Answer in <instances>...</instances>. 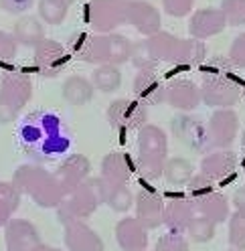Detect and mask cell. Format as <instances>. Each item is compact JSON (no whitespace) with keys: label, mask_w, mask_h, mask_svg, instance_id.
<instances>
[{"label":"cell","mask_w":245,"mask_h":251,"mask_svg":"<svg viewBox=\"0 0 245 251\" xmlns=\"http://www.w3.org/2000/svg\"><path fill=\"white\" fill-rule=\"evenodd\" d=\"M85 63H103V65H116L124 63L132 55V45L128 39L120 35H108V37H89L79 35L77 47H73Z\"/></svg>","instance_id":"6da1fadb"},{"label":"cell","mask_w":245,"mask_h":251,"mask_svg":"<svg viewBox=\"0 0 245 251\" xmlns=\"http://www.w3.org/2000/svg\"><path fill=\"white\" fill-rule=\"evenodd\" d=\"M17 186L23 193H28L41 207H55L63 199V191L59 178H53L49 172H45L35 166H24L17 172L14 178Z\"/></svg>","instance_id":"7a4b0ae2"},{"label":"cell","mask_w":245,"mask_h":251,"mask_svg":"<svg viewBox=\"0 0 245 251\" xmlns=\"http://www.w3.org/2000/svg\"><path fill=\"white\" fill-rule=\"evenodd\" d=\"M138 152H140V168L146 176L158 178L164 170L166 158V136L156 126H144L138 136Z\"/></svg>","instance_id":"3957f363"},{"label":"cell","mask_w":245,"mask_h":251,"mask_svg":"<svg viewBox=\"0 0 245 251\" xmlns=\"http://www.w3.org/2000/svg\"><path fill=\"white\" fill-rule=\"evenodd\" d=\"M85 21L98 33H112L126 23V2L122 0H89L85 4Z\"/></svg>","instance_id":"277c9868"},{"label":"cell","mask_w":245,"mask_h":251,"mask_svg":"<svg viewBox=\"0 0 245 251\" xmlns=\"http://www.w3.org/2000/svg\"><path fill=\"white\" fill-rule=\"evenodd\" d=\"M30 83L26 77H8L0 89V122H8L28 101Z\"/></svg>","instance_id":"5b68a950"},{"label":"cell","mask_w":245,"mask_h":251,"mask_svg":"<svg viewBox=\"0 0 245 251\" xmlns=\"http://www.w3.org/2000/svg\"><path fill=\"white\" fill-rule=\"evenodd\" d=\"M201 98L213 107L225 109L239 100V87L235 79H229V77H207L201 89Z\"/></svg>","instance_id":"8992f818"},{"label":"cell","mask_w":245,"mask_h":251,"mask_svg":"<svg viewBox=\"0 0 245 251\" xmlns=\"http://www.w3.org/2000/svg\"><path fill=\"white\" fill-rule=\"evenodd\" d=\"M239 130V118L233 109H217L209 120V142L219 148L229 146L235 140Z\"/></svg>","instance_id":"52a82bcc"},{"label":"cell","mask_w":245,"mask_h":251,"mask_svg":"<svg viewBox=\"0 0 245 251\" xmlns=\"http://www.w3.org/2000/svg\"><path fill=\"white\" fill-rule=\"evenodd\" d=\"M126 21L134 25L142 35H156L160 28V12L144 0H130L126 2Z\"/></svg>","instance_id":"ba28073f"},{"label":"cell","mask_w":245,"mask_h":251,"mask_svg":"<svg viewBox=\"0 0 245 251\" xmlns=\"http://www.w3.org/2000/svg\"><path fill=\"white\" fill-rule=\"evenodd\" d=\"M35 61L37 67L43 75L47 77H55L59 71H63V67L67 65L69 55L67 51L55 41H41L37 45V53H35Z\"/></svg>","instance_id":"9c48e42d"},{"label":"cell","mask_w":245,"mask_h":251,"mask_svg":"<svg viewBox=\"0 0 245 251\" xmlns=\"http://www.w3.org/2000/svg\"><path fill=\"white\" fill-rule=\"evenodd\" d=\"M225 25L227 21L221 8H201L193 14L189 28L195 39H209L213 35H219Z\"/></svg>","instance_id":"30bf717a"},{"label":"cell","mask_w":245,"mask_h":251,"mask_svg":"<svg viewBox=\"0 0 245 251\" xmlns=\"http://www.w3.org/2000/svg\"><path fill=\"white\" fill-rule=\"evenodd\" d=\"M110 120L118 128H140L146 120V112L134 100H118L110 105Z\"/></svg>","instance_id":"8fae6325"},{"label":"cell","mask_w":245,"mask_h":251,"mask_svg":"<svg viewBox=\"0 0 245 251\" xmlns=\"http://www.w3.org/2000/svg\"><path fill=\"white\" fill-rule=\"evenodd\" d=\"M132 172H134V164H132L128 154L114 152V154L105 156L103 162H101L103 180L108 182L110 186H122V184H126L128 178L132 176Z\"/></svg>","instance_id":"7c38bea8"},{"label":"cell","mask_w":245,"mask_h":251,"mask_svg":"<svg viewBox=\"0 0 245 251\" xmlns=\"http://www.w3.org/2000/svg\"><path fill=\"white\" fill-rule=\"evenodd\" d=\"M8 251H41L37 231L28 221H12L6 231Z\"/></svg>","instance_id":"4fadbf2b"},{"label":"cell","mask_w":245,"mask_h":251,"mask_svg":"<svg viewBox=\"0 0 245 251\" xmlns=\"http://www.w3.org/2000/svg\"><path fill=\"white\" fill-rule=\"evenodd\" d=\"M65 243L71 251H103V245L98 235L79 221L67 223Z\"/></svg>","instance_id":"5bb4252c"},{"label":"cell","mask_w":245,"mask_h":251,"mask_svg":"<svg viewBox=\"0 0 245 251\" xmlns=\"http://www.w3.org/2000/svg\"><path fill=\"white\" fill-rule=\"evenodd\" d=\"M136 205H138L136 207L138 209V221H140L144 227H158L162 223L164 202L152 188H146V191L138 197Z\"/></svg>","instance_id":"9a60e30c"},{"label":"cell","mask_w":245,"mask_h":251,"mask_svg":"<svg viewBox=\"0 0 245 251\" xmlns=\"http://www.w3.org/2000/svg\"><path fill=\"white\" fill-rule=\"evenodd\" d=\"M235 168H237V158L233 152H215L201 162L203 176H207L209 180H223L233 176Z\"/></svg>","instance_id":"2e32d148"},{"label":"cell","mask_w":245,"mask_h":251,"mask_svg":"<svg viewBox=\"0 0 245 251\" xmlns=\"http://www.w3.org/2000/svg\"><path fill=\"white\" fill-rule=\"evenodd\" d=\"M164 100L176 109H195L201 101V91L191 81H174L164 89Z\"/></svg>","instance_id":"e0dca14e"},{"label":"cell","mask_w":245,"mask_h":251,"mask_svg":"<svg viewBox=\"0 0 245 251\" xmlns=\"http://www.w3.org/2000/svg\"><path fill=\"white\" fill-rule=\"evenodd\" d=\"M116 235H118V243L126 251H142L148 243L146 229L140 221H136V219H124V221H120Z\"/></svg>","instance_id":"ac0fdd59"},{"label":"cell","mask_w":245,"mask_h":251,"mask_svg":"<svg viewBox=\"0 0 245 251\" xmlns=\"http://www.w3.org/2000/svg\"><path fill=\"white\" fill-rule=\"evenodd\" d=\"M87 172H89V162L85 160V156L75 154V156H69V158L61 164L57 178L65 191H73V188H77L81 184V180L87 176Z\"/></svg>","instance_id":"d6986e66"},{"label":"cell","mask_w":245,"mask_h":251,"mask_svg":"<svg viewBox=\"0 0 245 251\" xmlns=\"http://www.w3.org/2000/svg\"><path fill=\"white\" fill-rule=\"evenodd\" d=\"M172 124H174L176 136H178L185 144H191L195 150H201L203 144L209 140V134H207V130H205V126L198 122V120H195V118L180 116V118H176Z\"/></svg>","instance_id":"ffe728a7"},{"label":"cell","mask_w":245,"mask_h":251,"mask_svg":"<svg viewBox=\"0 0 245 251\" xmlns=\"http://www.w3.org/2000/svg\"><path fill=\"white\" fill-rule=\"evenodd\" d=\"M134 91H136V96L144 100L146 103H158L164 100V89L152 69H142L138 73L136 81H134Z\"/></svg>","instance_id":"44dd1931"},{"label":"cell","mask_w":245,"mask_h":251,"mask_svg":"<svg viewBox=\"0 0 245 251\" xmlns=\"http://www.w3.org/2000/svg\"><path fill=\"white\" fill-rule=\"evenodd\" d=\"M195 201V209L201 213V217H207L211 219L213 223H217V221H223V219L229 215V205H227V199L217 193V191H213L205 197H198V199H193Z\"/></svg>","instance_id":"7402d4cb"},{"label":"cell","mask_w":245,"mask_h":251,"mask_svg":"<svg viewBox=\"0 0 245 251\" xmlns=\"http://www.w3.org/2000/svg\"><path fill=\"white\" fill-rule=\"evenodd\" d=\"M191 215H193V205H191V202L189 201H182V199H176V201L171 202V205L164 207L162 221L168 227H171V231L178 233V231L189 227Z\"/></svg>","instance_id":"603a6c76"},{"label":"cell","mask_w":245,"mask_h":251,"mask_svg":"<svg viewBox=\"0 0 245 251\" xmlns=\"http://www.w3.org/2000/svg\"><path fill=\"white\" fill-rule=\"evenodd\" d=\"M63 96L73 105L87 103L91 98H94V85H91V81H87L85 77H79V75L69 77L63 85Z\"/></svg>","instance_id":"cb8c5ba5"},{"label":"cell","mask_w":245,"mask_h":251,"mask_svg":"<svg viewBox=\"0 0 245 251\" xmlns=\"http://www.w3.org/2000/svg\"><path fill=\"white\" fill-rule=\"evenodd\" d=\"M162 172H164L166 180L171 182V184H174V186L187 184L193 178V166L185 158H172L171 162L164 164V170Z\"/></svg>","instance_id":"d4e9b609"},{"label":"cell","mask_w":245,"mask_h":251,"mask_svg":"<svg viewBox=\"0 0 245 251\" xmlns=\"http://www.w3.org/2000/svg\"><path fill=\"white\" fill-rule=\"evenodd\" d=\"M17 39L24 45H39L43 39H45V33H43V26L37 19L33 17H24L17 23Z\"/></svg>","instance_id":"484cf974"},{"label":"cell","mask_w":245,"mask_h":251,"mask_svg":"<svg viewBox=\"0 0 245 251\" xmlns=\"http://www.w3.org/2000/svg\"><path fill=\"white\" fill-rule=\"evenodd\" d=\"M120 81H122V75L118 71L116 65H101L96 69L94 73V85L101 91H114L120 87Z\"/></svg>","instance_id":"4316f807"},{"label":"cell","mask_w":245,"mask_h":251,"mask_svg":"<svg viewBox=\"0 0 245 251\" xmlns=\"http://www.w3.org/2000/svg\"><path fill=\"white\" fill-rule=\"evenodd\" d=\"M189 235L198 241V243H207L211 241V237L215 235V223L211 221V219L207 217H196V219H191V223H189Z\"/></svg>","instance_id":"83f0119b"},{"label":"cell","mask_w":245,"mask_h":251,"mask_svg":"<svg viewBox=\"0 0 245 251\" xmlns=\"http://www.w3.org/2000/svg\"><path fill=\"white\" fill-rule=\"evenodd\" d=\"M19 205V195L17 188L0 182V225L6 223V219L12 215V211Z\"/></svg>","instance_id":"f1b7e54d"},{"label":"cell","mask_w":245,"mask_h":251,"mask_svg":"<svg viewBox=\"0 0 245 251\" xmlns=\"http://www.w3.org/2000/svg\"><path fill=\"white\" fill-rule=\"evenodd\" d=\"M39 10H41L43 21H47L49 25H59V23H63L67 14V4L61 2V0H41Z\"/></svg>","instance_id":"f546056e"},{"label":"cell","mask_w":245,"mask_h":251,"mask_svg":"<svg viewBox=\"0 0 245 251\" xmlns=\"http://www.w3.org/2000/svg\"><path fill=\"white\" fill-rule=\"evenodd\" d=\"M221 10L225 14L227 25H231V26L245 25V0H223Z\"/></svg>","instance_id":"4dcf8cb0"},{"label":"cell","mask_w":245,"mask_h":251,"mask_svg":"<svg viewBox=\"0 0 245 251\" xmlns=\"http://www.w3.org/2000/svg\"><path fill=\"white\" fill-rule=\"evenodd\" d=\"M229 241L237 249H245V211H235L229 223Z\"/></svg>","instance_id":"1f68e13d"},{"label":"cell","mask_w":245,"mask_h":251,"mask_svg":"<svg viewBox=\"0 0 245 251\" xmlns=\"http://www.w3.org/2000/svg\"><path fill=\"white\" fill-rule=\"evenodd\" d=\"M110 207L114 211H128L132 207V193L126 188V184L122 186H110V193H108V199Z\"/></svg>","instance_id":"d6a6232c"},{"label":"cell","mask_w":245,"mask_h":251,"mask_svg":"<svg viewBox=\"0 0 245 251\" xmlns=\"http://www.w3.org/2000/svg\"><path fill=\"white\" fill-rule=\"evenodd\" d=\"M156 251H189V243L187 239H182L178 233H168L164 237H160Z\"/></svg>","instance_id":"836d02e7"},{"label":"cell","mask_w":245,"mask_h":251,"mask_svg":"<svg viewBox=\"0 0 245 251\" xmlns=\"http://www.w3.org/2000/svg\"><path fill=\"white\" fill-rule=\"evenodd\" d=\"M229 61H231V65L245 69V33H239L233 39L231 49H229Z\"/></svg>","instance_id":"e575fe53"},{"label":"cell","mask_w":245,"mask_h":251,"mask_svg":"<svg viewBox=\"0 0 245 251\" xmlns=\"http://www.w3.org/2000/svg\"><path fill=\"white\" fill-rule=\"evenodd\" d=\"M195 0H164V8L171 17H185L191 12Z\"/></svg>","instance_id":"d590c367"},{"label":"cell","mask_w":245,"mask_h":251,"mask_svg":"<svg viewBox=\"0 0 245 251\" xmlns=\"http://www.w3.org/2000/svg\"><path fill=\"white\" fill-rule=\"evenodd\" d=\"M17 51V45H14V39L0 33V59H10Z\"/></svg>","instance_id":"8d00e7d4"},{"label":"cell","mask_w":245,"mask_h":251,"mask_svg":"<svg viewBox=\"0 0 245 251\" xmlns=\"http://www.w3.org/2000/svg\"><path fill=\"white\" fill-rule=\"evenodd\" d=\"M0 2L10 12H23V10H28V6L33 4V0H0Z\"/></svg>","instance_id":"74e56055"},{"label":"cell","mask_w":245,"mask_h":251,"mask_svg":"<svg viewBox=\"0 0 245 251\" xmlns=\"http://www.w3.org/2000/svg\"><path fill=\"white\" fill-rule=\"evenodd\" d=\"M233 202H235L237 211H245V188H239V191H235Z\"/></svg>","instance_id":"f35d334b"},{"label":"cell","mask_w":245,"mask_h":251,"mask_svg":"<svg viewBox=\"0 0 245 251\" xmlns=\"http://www.w3.org/2000/svg\"><path fill=\"white\" fill-rule=\"evenodd\" d=\"M61 2H65V4L69 6V4H73V2H75V0H61Z\"/></svg>","instance_id":"ab89813d"},{"label":"cell","mask_w":245,"mask_h":251,"mask_svg":"<svg viewBox=\"0 0 245 251\" xmlns=\"http://www.w3.org/2000/svg\"><path fill=\"white\" fill-rule=\"evenodd\" d=\"M243 168H245V154H243Z\"/></svg>","instance_id":"60d3db41"},{"label":"cell","mask_w":245,"mask_h":251,"mask_svg":"<svg viewBox=\"0 0 245 251\" xmlns=\"http://www.w3.org/2000/svg\"><path fill=\"white\" fill-rule=\"evenodd\" d=\"M237 251H241V249H237Z\"/></svg>","instance_id":"b9f144b4"}]
</instances>
